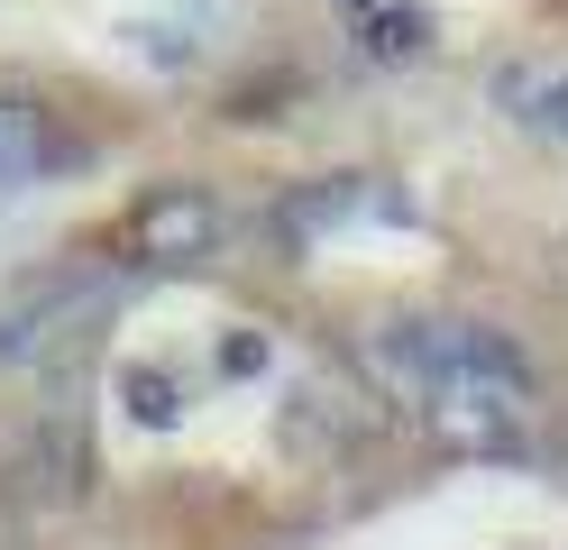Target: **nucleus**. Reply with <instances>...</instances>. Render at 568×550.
Returning a JSON list of instances; mask_svg holds the SVG:
<instances>
[{"label":"nucleus","instance_id":"nucleus-9","mask_svg":"<svg viewBox=\"0 0 568 550\" xmlns=\"http://www.w3.org/2000/svg\"><path fill=\"white\" fill-rule=\"evenodd\" d=\"M257 367H266V340H257V330L221 340V377H257Z\"/></svg>","mask_w":568,"mask_h":550},{"label":"nucleus","instance_id":"nucleus-1","mask_svg":"<svg viewBox=\"0 0 568 550\" xmlns=\"http://www.w3.org/2000/svg\"><path fill=\"white\" fill-rule=\"evenodd\" d=\"M376 367L449 440H505L531 403V358L486 321H395L376 340Z\"/></svg>","mask_w":568,"mask_h":550},{"label":"nucleus","instance_id":"nucleus-7","mask_svg":"<svg viewBox=\"0 0 568 550\" xmlns=\"http://www.w3.org/2000/svg\"><path fill=\"white\" fill-rule=\"evenodd\" d=\"M358 211H385L376 183H358V174H331L322 193H294V202H284V220H294V230H331V220H358Z\"/></svg>","mask_w":568,"mask_h":550},{"label":"nucleus","instance_id":"nucleus-3","mask_svg":"<svg viewBox=\"0 0 568 550\" xmlns=\"http://www.w3.org/2000/svg\"><path fill=\"white\" fill-rule=\"evenodd\" d=\"M230 239V211L202 193V183H156L148 202H129L120 220V257H156V267H174V257H211Z\"/></svg>","mask_w":568,"mask_h":550},{"label":"nucleus","instance_id":"nucleus-2","mask_svg":"<svg viewBox=\"0 0 568 550\" xmlns=\"http://www.w3.org/2000/svg\"><path fill=\"white\" fill-rule=\"evenodd\" d=\"M111 293H120L111 267H55V276H38L10 312H0V358H28V367L55 358V349L101 312V303H111Z\"/></svg>","mask_w":568,"mask_h":550},{"label":"nucleus","instance_id":"nucleus-8","mask_svg":"<svg viewBox=\"0 0 568 550\" xmlns=\"http://www.w3.org/2000/svg\"><path fill=\"white\" fill-rule=\"evenodd\" d=\"M120 394H129V413H138V422H156V431L184 422V394H174V377H148V367H129Z\"/></svg>","mask_w":568,"mask_h":550},{"label":"nucleus","instance_id":"nucleus-6","mask_svg":"<svg viewBox=\"0 0 568 550\" xmlns=\"http://www.w3.org/2000/svg\"><path fill=\"white\" fill-rule=\"evenodd\" d=\"M47 157H55V147H47V110L0 92V193H10V183H38Z\"/></svg>","mask_w":568,"mask_h":550},{"label":"nucleus","instance_id":"nucleus-5","mask_svg":"<svg viewBox=\"0 0 568 550\" xmlns=\"http://www.w3.org/2000/svg\"><path fill=\"white\" fill-rule=\"evenodd\" d=\"M495 110H514L523 129H541V138H568V64L559 56H523L495 73Z\"/></svg>","mask_w":568,"mask_h":550},{"label":"nucleus","instance_id":"nucleus-4","mask_svg":"<svg viewBox=\"0 0 568 550\" xmlns=\"http://www.w3.org/2000/svg\"><path fill=\"white\" fill-rule=\"evenodd\" d=\"M331 10H339V28L358 37L376 64H422L432 37H440V19L422 10V0H331Z\"/></svg>","mask_w":568,"mask_h":550}]
</instances>
